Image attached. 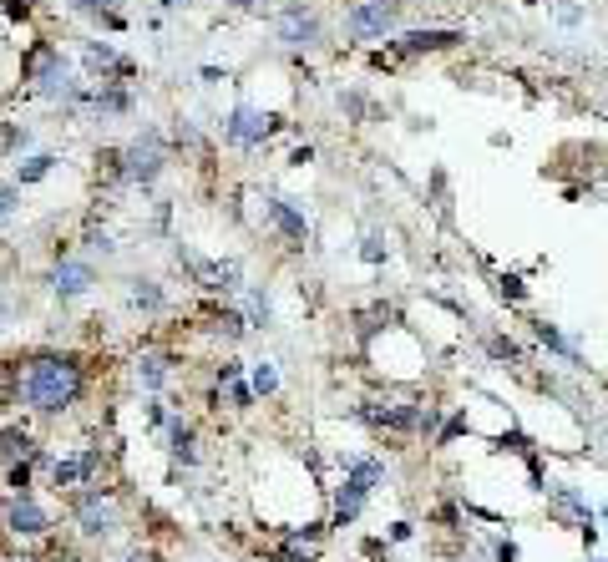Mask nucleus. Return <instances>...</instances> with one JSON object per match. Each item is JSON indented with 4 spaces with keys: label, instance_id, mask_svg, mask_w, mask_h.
<instances>
[{
    "label": "nucleus",
    "instance_id": "nucleus-1",
    "mask_svg": "<svg viewBox=\"0 0 608 562\" xmlns=\"http://www.w3.org/2000/svg\"><path fill=\"white\" fill-rule=\"evenodd\" d=\"M87 390V365L76 355H31L16 365V400L31 416H66Z\"/></svg>",
    "mask_w": 608,
    "mask_h": 562
},
{
    "label": "nucleus",
    "instance_id": "nucleus-2",
    "mask_svg": "<svg viewBox=\"0 0 608 562\" xmlns=\"http://www.w3.org/2000/svg\"><path fill=\"white\" fill-rule=\"evenodd\" d=\"M76 532H82L87 542H102L117 532V502L107 497V487H92L87 492H76Z\"/></svg>",
    "mask_w": 608,
    "mask_h": 562
},
{
    "label": "nucleus",
    "instance_id": "nucleus-3",
    "mask_svg": "<svg viewBox=\"0 0 608 562\" xmlns=\"http://www.w3.org/2000/svg\"><path fill=\"white\" fill-rule=\"evenodd\" d=\"M380 476H386V466H380V461H350L345 487H340V502H335V522H340V527L360 517V507H365V497L375 492Z\"/></svg>",
    "mask_w": 608,
    "mask_h": 562
},
{
    "label": "nucleus",
    "instance_id": "nucleus-4",
    "mask_svg": "<svg viewBox=\"0 0 608 562\" xmlns=\"http://www.w3.org/2000/svg\"><path fill=\"white\" fill-rule=\"evenodd\" d=\"M6 532L11 537H21V542H41L46 532H51V512L26 492V497H11V507H6Z\"/></svg>",
    "mask_w": 608,
    "mask_h": 562
},
{
    "label": "nucleus",
    "instance_id": "nucleus-5",
    "mask_svg": "<svg viewBox=\"0 0 608 562\" xmlns=\"http://www.w3.org/2000/svg\"><path fill=\"white\" fill-rule=\"evenodd\" d=\"M26 76L36 82V92H41V97H66V92H71V71H66V61H61V51H56V46H41V51L31 56Z\"/></svg>",
    "mask_w": 608,
    "mask_h": 562
},
{
    "label": "nucleus",
    "instance_id": "nucleus-6",
    "mask_svg": "<svg viewBox=\"0 0 608 562\" xmlns=\"http://www.w3.org/2000/svg\"><path fill=\"white\" fill-rule=\"evenodd\" d=\"M102 471V446H87L82 456H66L51 466V481H56V492H71V487H92Z\"/></svg>",
    "mask_w": 608,
    "mask_h": 562
},
{
    "label": "nucleus",
    "instance_id": "nucleus-7",
    "mask_svg": "<svg viewBox=\"0 0 608 562\" xmlns=\"http://www.w3.org/2000/svg\"><path fill=\"white\" fill-rule=\"evenodd\" d=\"M163 173V147L158 142H132L127 152H122V178L127 183H152V178H158Z\"/></svg>",
    "mask_w": 608,
    "mask_h": 562
},
{
    "label": "nucleus",
    "instance_id": "nucleus-8",
    "mask_svg": "<svg viewBox=\"0 0 608 562\" xmlns=\"http://www.w3.org/2000/svg\"><path fill=\"white\" fill-rule=\"evenodd\" d=\"M92 284H97L92 264H76V259H66V264H56V269H51V289H56V299H82Z\"/></svg>",
    "mask_w": 608,
    "mask_h": 562
},
{
    "label": "nucleus",
    "instance_id": "nucleus-9",
    "mask_svg": "<svg viewBox=\"0 0 608 562\" xmlns=\"http://www.w3.org/2000/svg\"><path fill=\"white\" fill-rule=\"evenodd\" d=\"M41 446L31 441V431L26 426H6L0 431V461H21V456H36Z\"/></svg>",
    "mask_w": 608,
    "mask_h": 562
},
{
    "label": "nucleus",
    "instance_id": "nucleus-10",
    "mask_svg": "<svg viewBox=\"0 0 608 562\" xmlns=\"http://www.w3.org/2000/svg\"><path fill=\"white\" fill-rule=\"evenodd\" d=\"M264 132H269V117H259V112H249V107H239L234 122H228V137H234V142H259Z\"/></svg>",
    "mask_w": 608,
    "mask_h": 562
},
{
    "label": "nucleus",
    "instance_id": "nucleus-11",
    "mask_svg": "<svg viewBox=\"0 0 608 562\" xmlns=\"http://www.w3.org/2000/svg\"><path fill=\"white\" fill-rule=\"evenodd\" d=\"M396 21V6H386V0H380V6H365V11H355L350 16V26L360 31V36H370V31H386Z\"/></svg>",
    "mask_w": 608,
    "mask_h": 562
},
{
    "label": "nucleus",
    "instance_id": "nucleus-12",
    "mask_svg": "<svg viewBox=\"0 0 608 562\" xmlns=\"http://www.w3.org/2000/svg\"><path fill=\"white\" fill-rule=\"evenodd\" d=\"M279 36H284L289 46H304V41H315V21L304 16V11H289L284 26H279Z\"/></svg>",
    "mask_w": 608,
    "mask_h": 562
},
{
    "label": "nucleus",
    "instance_id": "nucleus-13",
    "mask_svg": "<svg viewBox=\"0 0 608 562\" xmlns=\"http://www.w3.org/2000/svg\"><path fill=\"white\" fill-rule=\"evenodd\" d=\"M456 41H462L456 31H416V36H406L401 46H406V51H441V46H456Z\"/></svg>",
    "mask_w": 608,
    "mask_h": 562
},
{
    "label": "nucleus",
    "instance_id": "nucleus-14",
    "mask_svg": "<svg viewBox=\"0 0 608 562\" xmlns=\"http://www.w3.org/2000/svg\"><path fill=\"white\" fill-rule=\"evenodd\" d=\"M137 380H142L147 390H158V385L168 380V355H142V360H137Z\"/></svg>",
    "mask_w": 608,
    "mask_h": 562
},
{
    "label": "nucleus",
    "instance_id": "nucleus-15",
    "mask_svg": "<svg viewBox=\"0 0 608 562\" xmlns=\"http://www.w3.org/2000/svg\"><path fill=\"white\" fill-rule=\"evenodd\" d=\"M168 441H173L168 451H173L178 461H193V426H188V421L173 416V421H168Z\"/></svg>",
    "mask_w": 608,
    "mask_h": 562
},
{
    "label": "nucleus",
    "instance_id": "nucleus-16",
    "mask_svg": "<svg viewBox=\"0 0 608 562\" xmlns=\"http://www.w3.org/2000/svg\"><path fill=\"white\" fill-rule=\"evenodd\" d=\"M132 309H147V314H158V309H163V289L152 284V279H137V284H132Z\"/></svg>",
    "mask_w": 608,
    "mask_h": 562
},
{
    "label": "nucleus",
    "instance_id": "nucleus-17",
    "mask_svg": "<svg viewBox=\"0 0 608 562\" xmlns=\"http://www.w3.org/2000/svg\"><path fill=\"white\" fill-rule=\"evenodd\" d=\"M76 11H82V16H102L107 26H122V16H117V0H76Z\"/></svg>",
    "mask_w": 608,
    "mask_h": 562
},
{
    "label": "nucleus",
    "instance_id": "nucleus-18",
    "mask_svg": "<svg viewBox=\"0 0 608 562\" xmlns=\"http://www.w3.org/2000/svg\"><path fill=\"white\" fill-rule=\"evenodd\" d=\"M269 213H274V223H279V228H284L289 238H304V223H299V218H294V213H289L284 203H269Z\"/></svg>",
    "mask_w": 608,
    "mask_h": 562
},
{
    "label": "nucleus",
    "instance_id": "nucleus-19",
    "mask_svg": "<svg viewBox=\"0 0 608 562\" xmlns=\"http://www.w3.org/2000/svg\"><path fill=\"white\" fill-rule=\"evenodd\" d=\"M538 340H543L548 350H558V355H568V360H578V350H573V345H568V340H563V335H558L553 325H538Z\"/></svg>",
    "mask_w": 608,
    "mask_h": 562
},
{
    "label": "nucleus",
    "instance_id": "nucleus-20",
    "mask_svg": "<svg viewBox=\"0 0 608 562\" xmlns=\"http://www.w3.org/2000/svg\"><path fill=\"white\" fill-rule=\"evenodd\" d=\"M51 163H56V157H46V152H41V157H31V163L21 168V178H16V183H36V178H46V173H51Z\"/></svg>",
    "mask_w": 608,
    "mask_h": 562
},
{
    "label": "nucleus",
    "instance_id": "nucleus-21",
    "mask_svg": "<svg viewBox=\"0 0 608 562\" xmlns=\"http://www.w3.org/2000/svg\"><path fill=\"white\" fill-rule=\"evenodd\" d=\"M254 390H259V395H274V390H279V375H274V365H254Z\"/></svg>",
    "mask_w": 608,
    "mask_h": 562
},
{
    "label": "nucleus",
    "instance_id": "nucleus-22",
    "mask_svg": "<svg viewBox=\"0 0 608 562\" xmlns=\"http://www.w3.org/2000/svg\"><path fill=\"white\" fill-rule=\"evenodd\" d=\"M16 198H21V183H6V188H0V223L16 213Z\"/></svg>",
    "mask_w": 608,
    "mask_h": 562
},
{
    "label": "nucleus",
    "instance_id": "nucleus-23",
    "mask_svg": "<svg viewBox=\"0 0 608 562\" xmlns=\"http://www.w3.org/2000/svg\"><path fill=\"white\" fill-rule=\"evenodd\" d=\"M228 395H234V406H239V411H244V406H249V400H254V390H249V385H239V375H234V380H228Z\"/></svg>",
    "mask_w": 608,
    "mask_h": 562
},
{
    "label": "nucleus",
    "instance_id": "nucleus-24",
    "mask_svg": "<svg viewBox=\"0 0 608 562\" xmlns=\"http://www.w3.org/2000/svg\"><path fill=\"white\" fill-rule=\"evenodd\" d=\"M492 355H502V360H517V345H507V340H492Z\"/></svg>",
    "mask_w": 608,
    "mask_h": 562
},
{
    "label": "nucleus",
    "instance_id": "nucleus-25",
    "mask_svg": "<svg viewBox=\"0 0 608 562\" xmlns=\"http://www.w3.org/2000/svg\"><path fill=\"white\" fill-rule=\"evenodd\" d=\"M497 562H517V547H512V542H502V547H497Z\"/></svg>",
    "mask_w": 608,
    "mask_h": 562
},
{
    "label": "nucleus",
    "instance_id": "nucleus-26",
    "mask_svg": "<svg viewBox=\"0 0 608 562\" xmlns=\"http://www.w3.org/2000/svg\"><path fill=\"white\" fill-rule=\"evenodd\" d=\"M127 562H158V557H152V552H132Z\"/></svg>",
    "mask_w": 608,
    "mask_h": 562
},
{
    "label": "nucleus",
    "instance_id": "nucleus-27",
    "mask_svg": "<svg viewBox=\"0 0 608 562\" xmlns=\"http://www.w3.org/2000/svg\"><path fill=\"white\" fill-rule=\"evenodd\" d=\"M0 325H6V309H0Z\"/></svg>",
    "mask_w": 608,
    "mask_h": 562
},
{
    "label": "nucleus",
    "instance_id": "nucleus-28",
    "mask_svg": "<svg viewBox=\"0 0 608 562\" xmlns=\"http://www.w3.org/2000/svg\"><path fill=\"white\" fill-rule=\"evenodd\" d=\"M603 517H608V507H603Z\"/></svg>",
    "mask_w": 608,
    "mask_h": 562
}]
</instances>
